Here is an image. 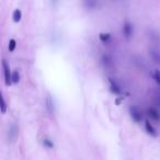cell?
I'll return each mask as SVG.
<instances>
[{"mask_svg":"<svg viewBox=\"0 0 160 160\" xmlns=\"http://www.w3.org/2000/svg\"><path fill=\"white\" fill-rule=\"evenodd\" d=\"M2 69L3 73H5V82H6L7 86H10L12 83V81H11V70H10V67L6 59L2 61Z\"/></svg>","mask_w":160,"mask_h":160,"instance_id":"6da1fadb","label":"cell"},{"mask_svg":"<svg viewBox=\"0 0 160 160\" xmlns=\"http://www.w3.org/2000/svg\"><path fill=\"white\" fill-rule=\"evenodd\" d=\"M19 135V128L15 124H11L9 127V133H8V139L10 143H14L18 138Z\"/></svg>","mask_w":160,"mask_h":160,"instance_id":"7a4b0ae2","label":"cell"},{"mask_svg":"<svg viewBox=\"0 0 160 160\" xmlns=\"http://www.w3.org/2000/svg\"><path fill=\"white\" fill-rule=\"evenodd\" d=\"M130 116L133 118V120L137 123L143 120V115H142V112L139 111L138 108H136V106H130Z\"/></svg>","mask_w":160,"mask_h":160,"instance_id":"3957f363","label":"cell"},{"mask_svg":"<svg viewBox=\"0 0 160 160\" xmlns=\"http://www.w3.org/2000/svg\"><path fill=\"white\" fill-rule=\"evenodd\" d=\"M123 34L124 36L126 37L127 39H130L133 35V25L130 24L128 21H125L124 22V25H123Z\"/></svg>","mask_w":160,"mask_h":160,"instance_id":"277c9868","label":"cell"},{"mask_svg":"<svg viewBox=\"0 0 160 160\" xmlns=\"http://www.w3.org/2000/svg\"><path fill=\"white\" fill-rule=\"evenodd\" d=\"M45 104H46V109H47L49 114H53L54 113V103H53V100H52V97L49 94H47V97H46Z\"/></svg>","mask_w":160,"mask_h":160,"instance_id":"5b68a950","label":"cell"},{"mask_svg":"<svg viewBox=\"0 0 160 160\" xmlns=\"http://www.w3.org/2000/svg\"><path fill=\"white\" fill-rule=\"evenodd\" d=\"M145 128H146V130H147V133L149 134V135L154 136V137H156V136H157V130H155L154 126H152V125L149 123V121H148V120H146V121H145Z\"/></svg>","mask_w":160,"mask_h":160,"instance_id":"8992f818","label":"cell"},{"mask_svg":"<svg viewBox=\"0 0 160 160\" xmlns=\"http://www.w3.org/2000/svg\"><path fill=\"white\" fill-rule=\"evenodd\" d=\"M83 5L87 9L93 10L98 7V0H83Z\"/></svg>","mask_w":160,"mask_h":160,"instance_id":"52a82bcc","label":"cell"},{"mask_svg":"<svg viewBox=\"0 0 160 160\" xmlns=\"http://www.w3.org/2000/svg\"><path fill=\"white\" fill-rule=\"evenodd\" d=\"M109 81H110V89H111L112 92L116 94L121 93L122 91H121V89H120V87L118 86V83H116L114 80H112V79H109Z\"/></svg>","mask_w":160,"mask_h":160,"instance_id":"ba28073f","label":"cell"},{"mask_svg":"<svg viewBox=\"0 0 160 160\" xmlns=\"http://www.w3.org/2000/svg\"><path fill=\"white\" fill-rule=\"evenodd\" d=\"M149 53H150V56L152 58V61L156 64H158V65H160V52L156 51V49H150Z\"/></svg>","mask_w":160,"mask_h":160,"instance_id":"9c48e42d","label":"cell"},{"mask_svg":"<svg viewBox=\"0 0 160 160\" xmlns=\"http://www.w3.org/2000/svg\"><path fill=\"white\" fill-rule=\"evenodd\" d=\"M148 115H149L152 120H155V121H160V113L156 109L148 110Z\"/></svg>","mask_w":160,"mask_h":160,"instance_id":"30bf717a","label":"cell"},{"mask_svg":"<svg viewBox=\"0 0 160 160\" xmlns=\"http://www.w3.org/2000/svg\"><path fill=\"white\" fill-rule=\"evenodd\" d=\"M0 112L3 113V114L7 112V103L5 101V98H3V94L1 92V90H0Z\"/></svg>","mask_w":160,"mask_h":160,"instance_id":"8fae6325","label":"cell"},{"mask_svg":"<svg viewBox=\"0 0 160 160\" xmlns=\"http://www.w3.org/2000/svg\"><path fill=\"white\" fill-rule=\"evenodd\" d=\"M21 18H22L21 10H20V9H15L14 11H13V14H12L13 21H14L15 23H19V22L21 21Z\"/></svg>","mask_w":160,"mask_h":160,"instance_id":"7c38bea8","label":"cell"},{"mask_svg":"<svg viewBox=\"0 0 160 160\" xmlns=\"http://www.w3.org/2000/svg\"><path fill=\"white\" fill-rule=\"evenodd\" d=\"M11 81L13 83H18L20 81V75H19L18 70H14L13 73H11Z\"/></svg>","mask_w":160,"mask_h":160,"instance_id":"4fadbf2b","label":"cell"},{"mask_svg":"<svg viewBox=\"0 0 160 160\" xmlns=\"http://www.w3.org/2000/svg\"><path fill=\"white\" fill-rule=\"evenodd\" d=\"M99 39L102 41V42H108L111 39V34L110 33H100L99 34Z\"/></svg>","mask_w":160,"mask_h":160,"instance_id":"5bb4252c","label":"cell"},{"mask_svg":"<svg viewBox=\"0 0 160 160\" xmlns=\"http://www.w3.org/2000/svg\"><path fill=\"white\" fill-rule=\"evenodd\" d=\"M151 77L158 82V85L160 86V71L159 70H154L152 73H151Z\"/></svg>","mask_w":160,"mask_h":160,"instance_id":"9a60e30c","label":"cell"},{"mask_svg":"<svg viewBox=\"0 0 160 160\" xmlns=\"http://www.w3.org/2000/svg\"><path fill=\"white\" fill-rule=\"evenodd\" d=\"M15 46H17V42H15V39H10V42H9V51L10 52H13L15 49Z\"/></svg>","mask_w":160,"mask_h":160,"instance_id":"2e32d148","label":"cell"},{"mask_svg":"<svg viewBox=\"0 0 160 160\" xmlns=\"http://www.w3.org/2000/svg\"><path fill=\"white\" fill-rule=\"evenodd\" d=\"M103 64H104L105 66H110V65L112 64L111 58H110L108 55H104V56H103Z\"/></svg>","mask_w":160,"mask_h":160,"instance_id":"e0dca14e","label":"cell"},{"mask_svg":"<svg viewBox=\"0 0 160 160\" xmlns=\"http://www.w3.org/2000/svg\"><path fill=\"white\" fill-rule=\"evenodd\" d=\"M44 146H46L47 148H53L54 147V143L46 138V139H44Z\"/></svg>","mask_w":160,"mask_h":160,"instance_id":"ac0fdd59","label":"cell"},{"mask_svg":"<svg viewBox=\"0 0 160 160\" xmlns=\"http://www.w3.org/2000/svg\"><path fill=\"white\" fill-rule=\"evenodd\" d=\"M123 100H124V98H118V100L115 101V104H116V105H118V104H120V103H121Z\"/></svg>","mask_w":160,"mask_h":160,"instance_id":"d6986e66","label":"cell"},{"mask_svg":"<svg viewBox=\"0 0 160 160\" xmlns=\"http://www.w3.org/2000/svg\"><path fill=\"white\" fill-rule=\"evenodd\" d=\"M52 2H53V5H54V6H56V5H57V2H58V0H52Z\"/></svg>","mask_w":160,"mask_h":160,"instance_id":"ffe728a7","label":"cell"}]
</instances>
